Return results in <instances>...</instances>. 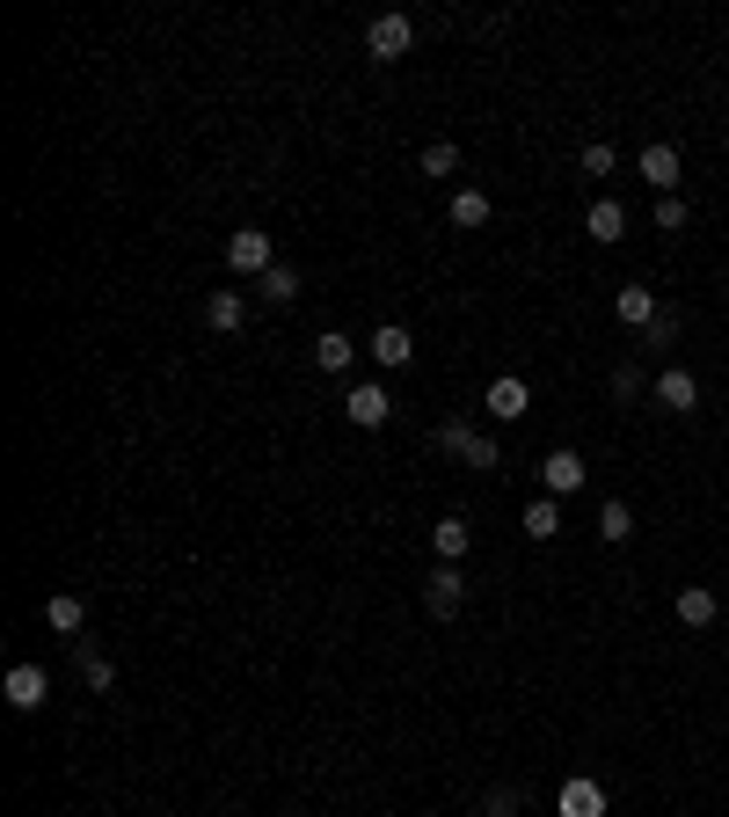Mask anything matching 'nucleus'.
I'll use <instances>...</instances> for the list:
<instances>
[{
  "mask_svg": "<svg viewBox=\"0 0 729 817\" xmlns=\"http://www.w3.org/2000/svg\"><path fill=\"white\" fill-rule=\"evenodd\" d=\"M468 540H474V525L460 519V511L431 525V548H438V562H460V555H468Z\"/></svg>",
  "mask_w": 729,
  "mask_h": 817,
  "instance_id": "obj_17",
  "label": "nucleus"
},
{
  "mask_svg": "<svg viewBox=\"0 0 729 817\" xmlns=\"http://www.w3.org/2000/svg\"><path fill=\"white\" fill-rule=\"evenodd\" d=\"M627 533H635V511H627V504H606V511H598V540H613V548H620Z\"/></svg>",
  "mask_w": 729,
  "mask_h": 817,
  "instance_id": "obj_24",
  "label": "nucleus"
},
{
  "mask_svg": "<svg viewBox=\"0 0 729 817\" xmlns=\"http://www.w3.org/2000/svg\"><path fill=\"white\" fill-rule=\"evenodd\" d=\"M0 701H8V708H22V715H37L44 701H52V686H44V664H16V672L0 678Z\"/></svg>",
  "mask_w": 729,
  "mask_h": 817,
  "instance_id": "obj_6",
  "label": "nucleus"
},
{
  "mask_svg": "<svg viewBox=\"0 0 729 817\" xmlns=\"http://www.w3.org/2000/svg\"><path fill=\"white\" fill-rule=\"evenodd\" d=\"M314 366H321V372H350V366H358V344H350L343 329H321V336H314Z\"/></svg>",
  "mask_w": 729,
  "mask_h": 817,
  "instance_id": "obj_14",
  "label": "nucleus"
},
{
  "mask_svg": "<svg viewBox=\"0 0 729 817\" xmlns=\"http://www.w3.org/2000/svg\"><path fill=\"white\" fill-rule=\"evenodd\" d=\"M438 446H445L452 452V460H468V468H504V452H496V438H489V431H474V423H460V417H452V423H438Z\"/></svg>",
  "mask_w": 729,
  "mask_h": 817,
  "instance_id": "obj_1",
  "label": "nucleus"
},
{
  "mask_svg": "<svg viewBox=\"0 0 729 817\" xmlns=\"http://www.w3.org/2000/svg\"><path fill=\"white\" fill-rule=\"evenodd\" d=\"M343 417L358 423V431H380V423L394 417V401H387L380 380H358V387H350V401H343Z\"/></svg>",
  "mask_w": 729,
  "mask_h": 817,
  "instance_id": "obj_8",
  "label": "nucleus"
},
{
  "mask_svg": "<svg viewBox=\"0 0 729 817\" xmlns=\"http://www.w3.org/2000/svg\"><path fill=\"white\" fill-rule=\"evenodd\" d=\"M226 263H234L242 278H263V270L278 263V248H270V234H263V226H234V234H226Z\"/></svg>",
  "mask_w": 729,
  "mask_h": 817,
  "instance_id": "obj_3",
  "label": "nucleus"
},
{
  "mask_svg": "<svg viewBox=\"0 0 729 817\" xmlns=\"http://www.w3.org/2000/svg\"><path fill=\"white\" fill-rule=\"evenodd\" d=\"M409 44H417V22L401 16V8H387V16L364 22V52L387 59V67H394V59H409Z\"/></svg>",
  "mask_w": 729,
  "mask_h": 817,
  "instance_id": "obj_2",
  "label": "nucleus"
},
{
  "mask_svg": "<svg viewBox=\"0 0 729 817\" xmlns=\"http://www.w3.org/2000/svg\"><path fill=\"white\" fill-rule=\"evenodd\" d=\"M518 525H525V540H555L562 533V497H533Z\"/></svg>",
  "mask_w": 729,
  "mask_h": 817,
  "instance_id": "obj_19",
  "label": "nucleus"
},
{
  "mask_svg": "<svg viewBox=\"0 0 729 817\" xmlns=\"http://www.w3.org/2000/svg\"><path fill=\"white\" fill-rule=\"evenodd\" d=\"M643 366H620V372H613V395H620V401H635V395H643Z\"/></svg>",
  "mask_w": 729,
  "mask_h": 817,
  "instance_id": "obj_27",
  "label": "nucleus"
},
{
  "mask_svg": "<svg viewBox=\"0 0 729 817\" xmlns=\"http://www.w3.org/2000/svg\"><path fill=\"white\" fill-rule=\"evenodd\" d=\"M482 409H489V417H496V423H518L525 409H533V387H525V380H511V372H504V380H489Z\"/></svg>",
  "mask_w": 729,
  "mask_h": 817,
  "instance_id": "obj_10",
  "label": "nucleus"
},
{
  "mask_svg": "<svg viewBox=\"0 0 729 817\" xmlns=\"http://www.w3.org/2000/svg\"><path fill=\"white\" fill-rule=\"evenodd\" d=\"M518 810V796H504V788H496V796H489V817H511Z\"/></svg>",
  "mask_w": 729,
  "mask_h": 817,
  "instance_id": "obj_29",
  "label": "nucleus"
},
{
  "mask_svg": "<svg viewBox=\"0 0 729 817\" xmlns=\"http://www.w3.org/2000/svg\"><path fill=\"white\" fill-rule=\"evenodd\" d=\"M256 293L270 299V307H292V299H299V270H292V263H270V270L256 278Z\"/></svg>",
  "mask_w": 729,
  "mask_h": 817,
  "instance_id": "obj_20",
  "label": "nucleus"
},
{
  "mask_svg": "<svg viewBox=\"0 0 729 817\" xmlns=\"http://www.w3.org/2000/svg\"><path fill=\"white\" fill-rule=\"evenodd\" d=\"M715 613H722V599H715L708 584H686V592H678V621L686 627H715Z\"/></svg>",
  "mask_w": 729,
  "mask_h": 817,
  "instance_id": "obj_18",
  "label": "nucleus"
},
{
  "mask_svg": "<svg viewBox=\"0 0 729 817\" xmlns=\"http://www.w3.org/2000/svg\"><path fill=\"white\" fill-rule=\"evenodd\" d=\"M657 401H664V409H678V417H694V409H700V380H694V372H657Z\"/></svg>",
  "mask_w": 729,
  "mask_h": 817,
  "instance_id": "obj_13",
  "label": "nucleus"
},
{
  "mask_svg": "<svg viewBox=\"0 0 729 817\" xmlns=\"http://www.w3.org/2000/svg\"><path fill=\"white\" fill-rule=\"evenodd\" d=\"M584 234H591V242H620V234H627V205H613V197H598V205L584 212Z\"/></svg>",
  "mask_w": 729,
  "mask_h": 817,
  "instance_id": "obj_16",
  "label": "nucleus"
},
{
  "mask_svg": "<svg viewBox=\"0 0 729 817\" xmlns=\"http://www.w3.org/2000/svg\"><path fill=\"white\" fill-rule=\"evenodd\" d=\"M364 350H372V358H380V366H387V372H401V366H417V336L401 329V321H380V329H372V344H364Z\"/></svg>",
  "mask_w": 729,
  "mask_h": 817,
  "instance_id": "obj_9",
  "label": "nucleus"
},
{
  "mask_svg": "<svg viewBox=\"0 0 729 817\" xmlns=\"http://www.w3.org/2000/svg\"><path fill=\"white\" fill-rule=\"evenodd\" d=\"M452 226H489V191H452Z\"/></svg>",
  "mask_w": 729,
  "mask_h": 817,
  "instance_id": "obj_23",
  "label": "nucleus"
},
{
  "mask_svg": "<svg viewBox=\"0 0 729 817\" xmlns=\"http://www.w3.org/2000/svg\"><path fill=\"white\" fill-rule=\"evenodd\" d=\"M423 175H460V146L431 140V146H423Z\"/></svg>",
  "mask_w": 729,
  "mask_h": 817,
  "instance_id": "obj_25",
  "label": "nucleus"
},
{
  "mask_svg": "<svg viewBox=\"0 0 729 817\" xmlns=\"http://www.w3.org/2000/svg\"><path fill=\"white\" fill-rule=\"evenodd\" d=\"M205 321H212L219 336H234V329L248 321V299H242V293H212V299H205Z\"/></svg>",
  "mask_w": 729,
  "mask_h": 817,
  "instance_id": "obj_21",
  "label": "nucleus"
},
{
  "mask_svg": "<svg viewBox=\"0 0 729 817\" xmlns=\"http://www.w3.org/2000/svg\"><path fill=\"white\" fill-rule=\"evenodd\" d=\"M657 226L678 234V226H686V197H657Z\"/></svg>",
  "mask_w": 729,
  "mask_h": 817,
  "instance_id": "obj_28",
  "label": "nucleus"
},
{
  "mask_svg": "<svg viewBox=\"0 0 729 817\" xmlns=\"http://www.w3.org/2000/svg\"><path fill=\"white\" fill-rule=\"evenodd\" d=\"M73 664H81V678L88 686H95V694H110V686H117V664L103 657V650H88V643H73Z\"/></svg>",
  "mask_w": 729,
  "mask_h": 817,
  "instance_id": "obj_22",
  "label": "nucleus"
},
{
  "mask_svg": "<svg viewBox=\"0 0 729 817\" xmlns=\"http://www.w3.org/2000/svg\"><path fill=\"white\" fill-rule=\"evenodd\" d=\"M591 482V468H584V452H547V460H540V489H547V497H576V489Z\"/></svg>",
  "mask_w": 729,
  "mask_h": 817,
  "instance_id": "obj_7",
  "label": "nucleus"
},
{
  "mask_svg": "<svg viewBox=\"0 0 729 817\" xmlns=\"http://www.w3.org/2000/svg\"><path fill=\"white\" fill-rule=\"evenodd\" d=\"M555 810H562V817H606V788L591 782V774H569V782H562V796H555Z\"/></svg>",
  "mask_w": 729,
  "mask_h": 817,
  "instance_id": "obj_11",
  "label": "nucleus"
},
{
  "mask_svg": "<svg viewBox=\"0 0 729 817\" xmlns=\"http://www.w3.org/2000/svg\"><path fill=\"white\" fill-rule=\"evenodd\" d=\"M613 314H620V329H649V321H657V293H649V285H620V293H613Z\"/></svg>",
  "mask_w": 729,
  "mask_h": 817,
  "instance_id": "obj_12",
  "label": "nucleus"
},
{
  "mask_svg": "<svg viewBox=\"0 0 729 817\" xmlns=\"http://www.w3.org/2000/svg\"><path fill=\"white\" fill-rule=\"evenodd\" d=\"M81 621H88L81 592H52V599H44V627H52V635H81Z\"/></svg>",
  "mask_w": 729,
  "mask_h": 817,
  "instance_id": "obj_15",
  "label": "nucleus"
},
{
  "mask_svg": "<svg viewBox=\"0 0 729 817\" xmlns=\"http://www.w3.org/2000/svg\"><path fill=\"white\" fill-rule=\"evenodd\" d=\"M576 168H584V175H613V168H620V154H613L606 140H591L584 154H576Z\"/></svg>",
  "mask_w": 729,
  "mask_h": 817,
  "instance_id": "obj_26",
  "label": "nucleus"
},
{
  "mask_svg": "<svg viewBox=\"0 0 729 817\" xmlns=\"http://www.w3.org/2000/svg\"><path fill=\"white\" fill-rule=\"evenodd\" d=\"M423 606H431L438 621H452V613L468 606V576H460V562H438V570L423 576Z\"/></svg>",
  "mask_w": 729,
  "mask_h": 817,
  "instance_id": "obj_4",
  "label": "nucleus"
},
{
  "mask_svg": "<svg viewBox=\"0 0 729 817\" xmlns=\"http://www.w3.org/2000/svg\"><path fill=\"white\" fill-rule=\"evenodd\" d=\"M635 175H643L657 197H678V183H686V161H678V146H643V161H635Z\"/></svg>",
  "mask_w": 729,
  "mask_h": 817,
  "instance_id": "obj_5",
  "label": "nucleus"
}]
</instances>
